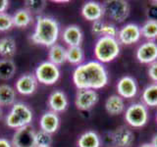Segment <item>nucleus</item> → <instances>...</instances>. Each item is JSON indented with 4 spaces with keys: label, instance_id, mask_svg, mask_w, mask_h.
<instances>
[{
    "label": "nucleus",
    "instance_id": "nucleus-36",
    "mask_svg": "<svg viewBox=\"0 0 157 147\" xmlns=\"http://www.w3.org/2000/svg\"><path fill=\"white\" fill-rule=\"evenodd\" d=\"M148 76L154 83H157V61L150 64L148 68Z\"/></svg>",
    "mask_w": 157,
    "mask_h": 147
},
{
    "label": "nucleus",
    "instance_id": "nucleus-39",
    "mask_svg": "<svg viewBox=\"0 0 157 147\" xmlns=\"http://www.w3.org/2000/svg\"><path fill=\"white\" fill-rule=\"evenodd\" d=\"M151 144H152V146H153V147H157V134H155L153 137H152Z\"/></svg>",
    "mask_w": 157,
    "mask_h": 147
},
{
    "label": "nucleus",
    "instance_id": "nucleus-44",
    "mask_svg": "<svg viewBox=\"0 0 157 147\" xmlns=\"http://www.w3.org/2000/svg\"><path fill=\"white\" fill-rule=\"evenodd\" d=\"M111 147H115V146H111Z\"/></svg>",
    "mask_w": 157,
    "mask_h": 147
},
{
    "label": "nucleus",
    "instance_id": "nucleus-13",
    "mask_svg": "<svg viewBox=\"0 0 157 147\" xmlns=\"http://www.w3.org/2000/svg\"><path fill=\"white\" fill-rule=\"evenodd\" d=\"M37 80L32 74H26L20 77L16 82V90L23 95H31L36 90Z\"/></svg>",
    "mask_w": 157,
    "mask_h": 147
},
{
    "label": "nucleus",
    "instance_id": "nucleus-40",
    "mask_svg": "<svg viewBox=\"0 0 157 147\" xmlns=\"http://www.w3.org/2000/svg\"><path fill=\"white\" fill-rule=\"evenodd\" d=\"M140 147H153V146H152L151 143H144V144H141Z\"/></svg>",
    "mask_w": 157,
    "mask_h": 147
},
{
    "label": "nucleus",
    "instance_id": "nucleus-37",
    "mask_svg": "<svg viewBox=\"0 0 157 147\" xmlns=\"http://www.w3.org/2000/svg\"><path fill=\"white\" fill-rule=\"evenodd\" d=\"M9 6V1L7 0H0V13H5Z\"/></svg>",
    "mask_w": 157,
    "mask_h": 147
},
{
    "label": "nucleus",
    "instance_id": "nucleus-19",
    "mask_svg": "<svg viewBox=\"0 0 157 147\" xmlns=\"http://www.w3.org/2000/svg\"><path fill=\"white\" fill-rule=\"evenodd\" d=\"M48 59L49 62L53 63L54 65H62L67 61V49L60 44H54L49 49Z\"/></svg>",
    "mask_w": 157,
    "mask_h": 147
},
{
    "label": "nucleus",
    "instance_id": "nucleus-6",
    "mask_svg": "<svg viewBox=\"0 0 157 147\" xmlns=\"http://www.w3.org/2000/svg\"><path fill=\"white\" fill-rule=\"evenodd\" d=\"M36 77L38 82L42 85H54L60 77V70L58 66L53 63L45 61L40 63L36 69Z\"/></svg>",
    "mask_w": 157,
    "mask_h": 147
},
{
    "label": "nucleus",
    "instance_id": "nucleus-23",
    "mask_svg": "<svg viewBox=\"0 0 157 147\" xmlns=\"http://www.w3.org/2000/svg\"><path fill=\"white\" fill-rule=\"evenodd\" d=\"M15 100H16V92L14 88L8 85H0V105H14Z\"/></svg>",
    "mask_w": 157,
    "mask_h": 147
},
{
    "label": "nucleus",
    "instance_id": "nucleus-43",
    "mask_svg": "<svg viewBox=\"0 0 157 147\" xmlns=\"http://www.w3.org/2000/svg\"><path fill=\"white\" fill-rule=\"evenodd\" d=\"M156 123H157V115H156Z\"/></svg>",
    "mask_w": 157,
    "mask_h": 147
},
{
    "label": "nucleus",
    "instance_id": "nucleus-29",
    "mask_svg": "<svg viewBox=\"0 0 157 147\" xmlns=\"http://www.w3.org/2000/svg\"><path fill=\"white\" fill-rule=\"evenodd\" d=\"M25 5H26V9L31 14H39L45 8L46 1H43V0H27V1H25Z\"/></svg>",
    "mask_w": 157,
    "mask_h": 147
},
{
    "label": "nucleus",
    "instance_id": "nucleus-32",
    "mask_svg": "<svg viewBox=\"0 0 157 147\" xmlns=\"http://www.w3.org/2000/svg\"><path fill=\"white\" fill-rule=\"evenodd\" d=\"M6 125L9 127H12V129H16V130L24 126L23 123L20 121L12 112H10L6 117Z\"/></svg>",
    "mask_w": 157,
    "mask_h": 147
},
{
    "label": "nucleus",
    "instance_id": "nucleus-42",
    "mask_svg": "<svg viewBox=\"0 0 157 147\" xmlns=\"http://www.w3.org/2000/svg\"><path fill=\"white\" fill-rule=\"evenodd\" d=\"M0 115H1V108H0Z\"/></svg>",
    "mask_w": 157,
    "mask_h": 147
},
{
    "label": "nucleus",
    "instance_id": "nucleus-22",
    "mask_svg": "<svg viewBox=\"0 0 157 147\" xmlns=\"http://www.w3.org/2000/svg\"><path fill=\"white\" fill-rule=\"evenodd\" d=\"M141 99L146 107L157 106V83H151L144 88L141 94Z\"/></svg>",
    "mask_w": 157,
    "mask_h": 147
},
{
    "label": "nucleus",
    "instance_id": "nucleus-38",
    "mask_svg": "<svg viewBox=\"0 0 157 147\" xmlns=\"http://www.w3.org/2000/svg\"><path fill=\"white\" fill-rule=\"evenodd\" d=\"M0 147H12L10 141L5 138H0Z\"/></svg>",
    "mask_w": 157,
    "mask_h": 147
},
{
    "label": "nucleus",
    "instance_id": "nucleus-11",
    "mask_svg": "<svg viewBox=\"0 0 157 147\" xmlns=\"http://www.w3.org/2000/svg\"><path fill=\"white\" fill-rule=\"evenodd\" d=\"M136 59L142 64H152L157 60V43L146 41L136 49Z\"/></svg>",
    "mask_w": 157,
    "mask_h": 147
},
{
    "label": "nucleus",
    "instance_id": "nucleus-26",
    "mask_svg": "<svg viewBox=\"0 0 157 147\" xmlns=\"http://www.w3.org/2000/svg\"><path fill=\"white\" fill-rule=\"evenodd\" d=\"M32 21V14L27 9H20L13 15V24L17 28H26Z\"/></svg>",
    "mask_w": 157,
    "mask_h": 147
},
{
    "label": "nucleus",
    "instance_id": "nucleus-41",
    "mask_svg": "<svg viewBox=\"0 0 157 147\" xmlns=\"http://www.w3.org/2000/svg\"><path fill=\"white\" fill-rule=\"evenodd\" d=\"M36 147H50V146H36Z\"/></svg>",
    "mask_w": 157,
    "mask_h": 147
},
{
    "label": "nucleus",
    "instance_id": "nucleus-24",
    "mask_svg": "<svg viewBox=\"0 0 157 147\" xmlns=\"http://www.w3.org/2000/svg\"><path fill=\"white\" fill-rule=\"evenodd\" d=\"M17 51L16 42L12 37H4L0 39V55L3 57L11 58Z\"/></svg>",
    "mask_w": 157,
    "mask_h": 147
},
{
    "label": "nucleus",
    "instance_id": "nucleus-17",
    "mask_svg": "<svg viewBox=\"0 0 157 147\" xmlns=\"http://www.w3.org/2000/svg\"><path fill=\"white\" fill-rule=\"evenodd\" d=\"M48 105L52 110V112H63L68 107V98L63 91L55 90L51 93L48 98Z\"/></svg>",
    "mask_w": 157,
    "mask_h": 147
},
{
    "label": "nucleus",
    "instance_id": "nucleus-12",
    "mask_svg": "<svg viewBox=\"0 0 157 147\" xmlns=\"http://www.w3.org/2000/svg\"><path fill=\"white\" fill-rule=\"evenodd\" d=\"M118 95H120L123 99H131L134 98L137 93V83L134 77L130 76H125L121 77L117 83Z\"/></svg>",
    "mask_w": 157,
    "mask_h": 147
},
{
    "label": "nucleus",
    "instance_id": "nucleus-21",
    "mask_svg": "<svg viewBox=\"0 0 157 147\" xmlns=\"http://www.w3.org/2000/svg\"><path fill=\"white\" fill-rule=\"evenodd\" d=\"M100 137L93 130L83 132L78 139V147H100Z\"/></svg>",
    "mask_w": 157,
    "mask_h": 147
},
{
    "label": "nucleus",
    "instance_id": "nucleus-1",
    "mask_svg": "<svg viewBox=\"0 0 157 147\" xmlns=\"http://www.w3.org/2000/svg\"><path fill=\"white\" fill-rule=\"evenodd\" d=\"M73 81L78 89H100L109 81L105 66L96 61L78 65L73 73Z\"/></svg>",
    "mask_w": 157,
    "mask_h": 147
},
{
    "label": "nucleus",
    "instance_id": "nucleus-2",
    "mask_svg": "<svg viewBox=\"0 0 157 147\" xmlns=\"http://www.w3.org/2000/svg\"><path fill=\"white\" fill-rule=\"evenodd\" d=\"M58 36L59 26L55 20L43 16L37 18L34 32L31 37L34 43L51 47L56 44Z\"/></svg>",
    "mask_w": 157,
    "mask_h": 147
},
{
    "label": "nucleus",
    "instance_id": "nucleus-10",
    "mask_svg": "<svg viewBox=\"0 0 157 147\" xmlns=\"http://www.w3.org/2000/svg\"><path fill=\"white\" fill-rule=\"evenodd\" d=\"M141 37L140 28L136 24H127L118 32V41L124 45L136 43Z\"/></svg>",
    "mask_w": 157,
    "mask_h": 147
},
{
    "label": "nucleus",
    "instance_id": "nucleus-33",
    "mask_svg": "<svg viewBox=\"0 0 157 147\" xmlns=\"http://www.w3.org/2000/svg\"><path fill=\"white\" fill-rule=\"evenodd\" d=\"M118 29L117 28L112 24H104L103 27V32H102V36H108V37H114L118 36Z\"/></svg>",
    "mask_w": 157,
    "mask_h": 147
},
{
    "label": "nucleus",
    "instance_id": "nucleus-34",
    "mask_svg": "<svg viewBox=\"0 0 157 147\" xmlns=\"http://www.w3.org/2000/svg\"><path fill=\"white\" fill-rule=\"evenodd\" d=\"M104 22L102 20L99 21L93 22L92 24V28H91V32L95 36H102V32H103V27H104Z\"/></svg>",
    "mask_w": 157,
    "mask_h": 147
},
{
    "label": "nucleus",
    "instance_id": "nucleus-28",
    "mask_svg": "<svg viewBox=\"0 0 157 147\" xmlns=\"http://www.w3.org/2000/svg\"><path fill=\"white\" fill-rule=\"evenodd\" d=\"M140 32L141 36L148 39V41H153L157 38V22L147 20L140 28Z\"/></svg>",
    "mask_w": 157,
    "mask_h": 147
},
{
    "label": "nucleus",
    "instance_id": "nucleus-18",
    "mask_svg": "<svg viewBox=\"0 0 157 147\" xmlns=\"http://www.w3.org/2000/svg\"><path fill=\"white\" fill-rule=\"evenodd\" d=\"M105 109L111 116L121 115L125 111L124 99L118 94H113L107 98L105 102Z\"/></svg>",
    "mask_w": 157,
    "mask_h": 147
},
{
    "label": "nucleus",
    "instance_id": "nucleus-31",
    "mask_svg": "<svg viewBox=\"0 0 157 147\" xmlns=\"http://www.w3.org/2000/svg\"><path fill=\"white\" fill-rule=\"evenodd\" d=\"M13 26V17L6 13H0V32L9 31Z\"/></svg>",
    "mask_w": 157,
    "mask_h": 147
},
{
    "label": "nucleus",
    "instance_id": "nucleus-14",
    "mask_svg": "<svg viewBox=\"0 0 157 147\" xmlns=\"http://www.w3.org/2000/svg\"><path fill=\"white\" fill-rule=\"evenodd\" d=\"M82 32L81 28L76 24H71L64 28L62 32V39L66 44H68L69 47L73 46H81V43L82 42Z\"/></svg>",
    "mask_w": 157,
    "mask_h": 147
},
{
    "label": "nucleus",
    "instance_id": "nucleus-3",
    "mask_svg": "<svg viewBox=\"0 0 157 147\" xmlns=\"http://www.w3.org/2000/svg\"><path fill=\"white\" fill-rule=\"evenodd\" d=\"M120 43L117 38L100 36L94 45V56L102 64L109 63L119 56Z\"/></svg>",
    "mask_w": 157,
    "mask_h": 147
},
{
    "label": "nucleus",
    "instance_id": "nucleus-30",
    "mask_svg": "<svg viewBox=\"0 0 157 147\" xmlns=\"http://www.w3.org/2000/svg\"><path fill=\"white\" fill-rule=\"evenodd\" d=\"M52 143V136L50 134L43 130H39L36 134V146H50Z\"/></svg>",
    "mask_w": 157,
    "mask_h": 147
},
{
    "label": "nucleus",
    "instance_id": "nucleus-8",
    "mask_svg": "<svg viewBox=\"0 0 157 147\" xmlns=\"http://www.w3.org/2000/svg\"><path fill=\"white\" fill-rule=\"evenodd\" d=\"M98 94L92 89H78L75 105L78 110L88 111L92 109L98 102Z\"/></svg>",
    "mask_w": 157,
    "mask_h": 147
},
{
    "label": "nucleus",
    "instance_id": "nucleus-27",
    "mask_svg": "<svg viewBox=\"0 0 157 147\" xmlns=\"http://www.w3.org/2000/svg\"><path fill=\"white\" fill-rule=\"evenodd\" d=\"M85 59V52L81 46H73L67 49V61L74 65H81Z\"/></svg>",
    "mask_w": 157,
    "mask_h": 147
},
{
    "label": "nucleus",
    "instance_id": "nucleus-5",
    "mask_svg": "<svg viewBox=\"0 0 157 147\" xmlns=\"http://www.w3.org/2000/svg\"><path fill=\"white\" fill-rule=\"evenodd\" d=\"M148 110L144 103H134L126 109L125 120L132 127H141L148 122Z\"/></svg>",
    "mask_w": 157,
    "mask_h": 147
},
{
    "label": "nucleus",
    "instance_id": "nucleus-16",
    "mask_svg": "<svg viewBox=\"0 0 157 147\" xmlns=\"http://www.w3.org/2000/svg\"><path fill=\"white\" fill-rule=\"evenodd\" d=\"M39 125H40L41 130L52 134L53 132H55L58 130L59 126H60V119L55 112L48 111L41 116Z\"/></svg>",
    "mask_w": 157,
    "mask_h": 147
},
{
    "label": "nucleus",
    "instance_id": "nucleus-20",
    "mask_svg": "<svg viewBox=\"0 0 157 147\" xmlns=\"http://www.w3.org/2000/svg\"><path fill=\"white\" fill-rule=\"evenodd\" d=\"M11 112L23 123L24 126L31 124L33 120V112L26 104H24V103H15L12 107Z\"/></svg>",
    "mask_w": 157,
    "mask_h": 147
},
{
    "label": "nucleus",
    "instance_id": "nucleus-9",
    "mask_svg": "<svg viewBox=\"0 0 157 147\" xmlns=\"http://www.w3.org/2000/svg\"><path fill=\"white\" fill-rule=\"evenodd\" d=\"M110 138L115 147H132L135 141V134L128 126H120L110 132Z\"/></svg>",
    "mask_w": 157,
    "mask_h": 147
},
{
    "label": "nucleus",
    "instance_id": "nucleus-4",
    "mask_svg": "<svg viewBox=\"0 0 157 147\" xmlns=\"http://www.w3.org/2000/svg\"><path fill=\"white\" fill-rule=\"evenodd\" d=\"M104 15L116 23H123L130 15V4L124 0L105 1L102 5Z\"/></svg>",
    "mask_w": 157,
    "mask_h": 147
},
{
    "label": "nucleus",
    "instance_id": "nucleus-15",
    "mask_svg": "<svg viewBox=\"0 0 157 147\" xmlns=\"http://www.w3.org/2000/svg\"><path fill=\"white\" fill-rule=\"evenodd\" d=\"M82 15L83 18L90 22L99 21L104 16L103 6L100 3L95 1L86 2L82 7Z\"/></svg>",
    "mask_w": 157,
    "mask_h": 147
},
{
    "label": "nucleus",
    "instance_id": "nucleus-7",
    "mask_svg": "<svg viewBox=\"0 0 157 147\" xmlns=\"http://www.w3.org/2000/svg\"><path fill=\"white\" fill-rule=\"evenodd\" d=\"M36 130L31 125L18 129L13 135V147H36Z\"/></svg>",
    "mask_w": 157,
    "mask_h": 147
},
{
    "label": "nucleus",
    "instance_id": "nucleus-25",
    "mask_svg": "<svg viewBox=\"0 0 157 147\" xmlns=\"http://www.w3.org/2000/svg\"><path fill=\"white\" fill-rule=\"evenodd\" d=\"M16 73V65L11 59L0 60V80L8 81L12 78Z\"/></svg>",
    "mask_w": 157,
    "mask_h": 147
},
{
    "label": "nucleus",
    "instance_id": "nucleus-35",
    "mask_svg": "<svg viewBox=\"0 0 157 147\" xmlns=\"http://www.w3.org/2000/svg\"><path fill=\"white\" fill-rule=\"evenodd\" d=\"M147 17L150 21L157 22V4H152L147 9Z\"/></svg>",
    "mask_w": 157,
    "mask_h": 147
}]
</instances>
